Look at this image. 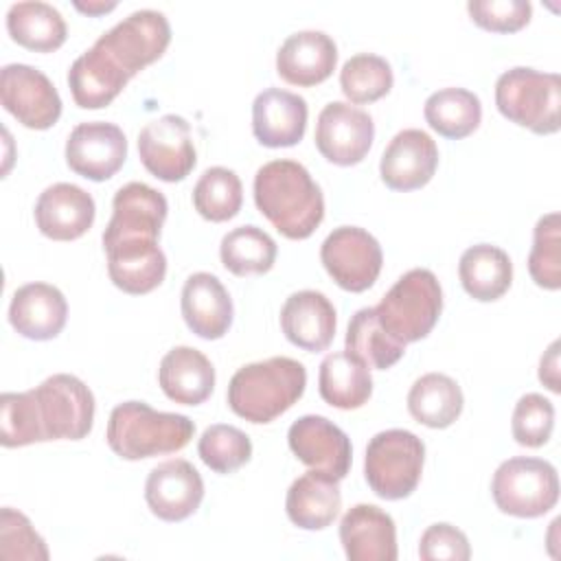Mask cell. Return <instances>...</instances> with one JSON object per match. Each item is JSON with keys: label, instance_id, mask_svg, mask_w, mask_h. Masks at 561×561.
Wrapping results in <instances>:
<instances>
[{"label": "cell", "instance_id": "obj_32", "mask_svg": "<svg viewBox=\"0 0 561 561\" xmlns=\"http://www.w3.org/2000/svg\"><path fill=\"white\" fill-rule=\"evenodd\" d=\"M7 31L13 42L35 53L57 50L68 35L64 15L48 2H15L7 11Z\"/></svg>", "mask_w": 561, "mask_h": 561}, {"label": "cell", "instance_id": "obj_11", "mask_svg": "<svg viewBox=\"0 0 561 561\" xmlns=\"http://www.w3.org/2000/svg\"><path fill=\"white\" fill-rule=\"evenodd\" d=\"M138 156L153 178L162 182L184 180L197 162L188 121L180 114H164L147 123L138 134Z\"/></svg>", "mask_w": 561, "mask_h": 561}, {"label": "cell", "instance_id": "obj_30", "mask_svg": "<svg viewBox=\"0 0 561 561\" xmlns=\"http://www.w3.org/2000/svg\"><path fill=\"white\" fill-rule=\"evenodd\" d=\"M462 289L480 302L502 298L513 283L511 256L491 243H476L467 248L458 263Z\"/></svg>", "mask_w": 561, "mask_h": 561}, {"label": "cell", "instance_id": "obj_9", "mask_svg": "<svg viewBox=\"0 0 561 561\" xmlns=\"http://www.w3.org/2000/svg\"><path fill=\"white\" fill-rule=\"evenodd\" d=\"M320 261L329 276L346 291L359 294L375 285L383 254L379 241L359 226H340L320 245Z\"/></svg>", "mask_w": 561, "mask_h": 561}, {"label": "cell", "instance_id": "obj_24", "mask_svg": "<svg viewBox=\"0 0 561 561\" xmlns=\"http://www.w3.org/2000/svg\"><path fill=\"white\" fill-rule=\"evenodd\" d=\"M68 318L64 294L48 283H26L13 291L9 305L11 327L26 340L46 342L61 333Z\"/></svg>", "mask_w": 561, "mask_h": 561}, {"label": "cell", "instance_id": "obj_43", "mask_svg": "<svg viewBox=\"0 0 561 561\" xmlns=\"http://www.w3.org/2000/svg\"><path fill=\"white\" fill-rule=\"evenodd\" d=\"M0 559L4 561H46L48 559V548L33 528L31 519L11 508L4 506L0 511Z\"/></svg>", "mask_w": 561, "mask_h": 561}, {"label": "cell", "instance_id": "obj_46", "mask_svg": "<svg viewBox=\"0 0 561 561\" xmlns=\"http://www.w3.org/2000/svg\"><path fill=\"white\" fill-rule=\"evenodd\" d=\"M539 381L552 390V392H561V381H559V340H554L546 353L539 359Z\"/></svg>", "mask_w": 561, "mask_h": 561}, {"label": "cell", "instance_id": "obj_34", "mask_svg": "<svg viewBox=\"0 0 561 561\" xmlns=\"http://www.w3.org/2000/svg\"><path fill=\"white\" fill-rule=\"evenodd\" d=\"M423 114L434 131L460 140L478 129L482 121V103L478 94L467 88H443L427 96Z\"/></svg>", "mask_w": 561, "mask_h": 561}, {"label": "cell", "instance_id": "obj_5", "mask_svg": "<svg viewBox=\"0 0 561 561\" xmlns=\"http://www.w3.org/2000/svg\"><path fill=\"white\" fill-rule=\"evenodd\" d=\"M495 105L500 114L535 134L559 131L561 79L557 72H541L517 66L495 81Z\"/></svg>", "mask_w": 561, "mask_h": 561}, {"label": "cell", "instance_id": "obj_17", "mask_svg": "<svg viewBox=\"0 0 561 561\" xmlns=\"http://www.w3.org/2000/svg\"><path fill=\"white\" fill-rule=\"evenodd\" d=\"M110 280L125 294H149L167 274V256L158 239L121 237L103 241Z\"/></svg>", "mask_w": 561, "mask_h": 561}, {"label": "cell", "instance_id": "obj_35", "mask_svg": "<svg viewBox=\"0 0 561 561\" xmlns=\"http://www.w3.org/2000/svg\"><path fill=\"white\" fill-rule=\"evenodd\" d=\"M344 342L351 355H355L368 368H377V370H386L394 366L405 353V344L397 342L379 324L375 307H364L355 311V316L348 322Z\"/></svg>", "mask_w": 561, "mask_h": 561}, {"label": "cell", "instance_id": "obj_39", "mask_svg": "<svg viewBox=\"0 0 561 561\" xmlns=\"http://www.w3.org/2000/svg\"><path fill=\"white\" fill-rule=\"evenodd\" d=\"M197 454L215 473H234L252 458V440L234 425L215 423L199 436Z\"/></svg>", "mask_w": 561, "mask_h": 561}, {"label": "cell", "instance_id": "obj_29", "mask_svg": "<svg viewBox=\"0 0 561 561\" xmlns=\"http://www.w3.org/2000/svg\"><path fill=\"white\" fill-rule=\"evenodd\" d=\"M158 381L171 401L199 405L215 388V368L202 351L193 346H175L162 357Z\"/></svg>", "mask_w": 561, "mask_h": 561}, {"label": "cell", "instance_id": "obj_10", "mask_svg": "<svg viewBox=\"0 0 561 561\" xmlns=\"http://www.w3.org/2000/svg\"><path fill=\"white\" fill-rule=\"evenodd\" d=\"M171 42V26L164 13L153 9H140L116 22L105 31L96 44L129 75H138L142 68L162 57Z\"/></svg>", "mask_w": 561, "mask_h": 561}, {"label": "cell", "instance_id": "obj_25", "mask_svg": "<svg viewBox=\"0 0 561 561\" xmlns=\"http://www.w3.org/2000/svg\"><path fill=\"white\" fill-rule=\"evenodd\" d=\"M340 541L348 561H394V519L375 504L351 506L340 522Z\"/></svg>", "mask_w": 561, "mask_h": 561}, {"label": "cell", "instance_id": "obj_18", "mask_svg": "<svg viewBox=\"0 0 561 561\" xmlns=\"http://www.w3.org/2000/svg\"><path fill=\"white\" fill-rule=\"evenodd\" d=\"M438 167V147L423 129H401L381 153L379 175L392 191L425 186Z\"/></svg>", "mask_w": 561, "mask_h": 561}, {"label": "cell", "instance_id": "obj_41", "mask_svg": "<svg viewBox=\"0 0 561 561\" xmlns=\"http://www.w3.org/2000/svg\"><path fill=\"white\" fill-rule=\"evenodd\" d=\"M0 443L2 447H24L44 443L33 392H4L0 397Z\"/></svg>", "mask_w": 561, "mask_h": 561}, {"label": "cell", "instance_id": "obj_44", "mask_svg": "<svg viewBox=\"0 0 561 561\" xmlns=\"http://www.w3.org/2000/svg\"><path fill=\"white\" fill-rule=\"evenodd\" d=\"M471 20L493 33H515L530 22L533 4L526 0H469Z\"/></svg>", "mask_w": 561, "mask_h": 561}, {"label": "cell", "instance_id": "obj_20", "mask_svg": "<svg viewBox=\"0 0 561 561\" xmlns=\"http://www.w3.org/2000/svg\"><path fill=\"white\" fill-rule=\"evenodd\" d=\"M307 101L289 90L267 88L252 103V134L272 149L294 147L307 129Z\"/></svg>", "mask_w": 561, "mask_h": 561}, {"label": "cell", "instance_id": "obj_3", "mask_svg": "<svg viewBox=\"0 0 561 561\" xmlns=\"http://www.w3.org/2000/svg\"><path fill=\"white\" fill-rule=\"evenodd\" d=\"M195 423L186 414L158 412L145 401L118 403L107 421V445L123 460L180 451L191 443Z\"/></svg>", "mask_w": 561, "mask_h": 561}, {"label": "cell", "instance_id": "obj_16", "mask_svg": "<svg viewBox=\"0 0 561 561\" xmlns=\"http://www.w3.org/2000/svg\"><path fill=\"white\" fill-rule=\"evenodd\" d=\"M287 443L294 456L311 469L346 478L351 469L353 447L348 436L327 416L305 414L289 425Z\"/></svg>", "mask_w": 561, "mask_h": 561}, {"label": "cell", "instance_id": "obj_27", "mask_svg": "<svg viewBox=\"0 0 561 561\" xmlns=\"http://www.w3.org/2000/svg\"><path fill=\"white\" fill-rule=\"evenodd\" d=\"M129 79L131 77L96 42L81 53L68 70L70 94L83 110H101L110 105Z\"/></svg>", "mask_w": 561, "mask_h": 561}, {"label": "cell", "instance_id": "obj_2", "mask_svg": "<svg viewBox=\"0 0 561 561\" xmlns=\"http://www.w3.org/2000/svg\"><path fill=\"white\" fill-rule=\"evenodd\" d=\"M307 370L298 359L278 355L241 366L228 383L230 410L250 423H270L305 392Z\"/></svg>", "mask_w": 561, "mask_h": 561}, {"label": "cell", "instance_id": "obj_4", "mask_svg": "<svg viewBox=\"0 0 561 561\" xmlns=\"http://www.w3.org/2000/svg\"><path fill=\"white\" fill-rule=\"evenodd\" d=\"M379 324L397 342L423 340L443 311V289L434 272L414 267L405 272L375 307Z\"/></svg>", "mask_w": 561, "mask_h": 561}, {"label": "cell", "instance_id": "obj_12", "mask_svg": "<svg viewBox=\"0 0 561 561\" xmlns=\"http://www.w3.org/2000/svg\"><path fill=\"white\" fill-rule=\"evenodd\" d=\"M2 107L28 129H48L61 116V96L53 81L26 64H7L0 70Z\"/></svg>", "mask_w": 561, "mask_h": 561}, {"label": "cell", "instance_id": "obj_37", "mask_svg": "<svg viewBox=\"0 0 561 561\" xmlns=\"http://www.w3.org/2000/svg\"><path fill=\"white\" fill-rule=\"evenodd\" d=\"M243 186L239 175L226 167L206 169L193 186V206L208 221H228L241 210Z\"/></svg>", "mask_w": 561, "mask_h": 561}, {"label": "cell", "instance_id": "obj_21", "mask_svg": "<svg viewBox=\"0 0 561 561\" xmlns=\"http://www.w3.org/2000/svg\"><path fill=\"white\" fill-rule=\"evenodd\" d=\"M180 307L186 327L204 340L224 337L234 316L228 289L210 272H195L184 280Z\"/></svg>", "mask_w": 561, "mask_h": 561}, {"label": "cell", "instance_id": "obj_40", "mask_svg": "<svg viewBox=\"0 0 561 561\" xmlns=\"http://www.w3.org/2000/svg\"><path fill=\"white\" fill-rule=\"evenodd\" d=\"M530 278L543 289L561 287V217L548 213L537 219L533 232V248L528 254Z\"/></svg>", "mask_w": 561, "mask_h": 561}, {"label": "cell", "instance_id": "obj_28", "mask_svg": "<svg viewBox=\"0 0 561 561\" xmlns=\"http://www.w3.org/2000/svg\"><path fill=\"white\" fill-rule=\"evenodd\" d=\"M340 508V480L318 469L296 478L285 497L287 517L302 530H322L331 526Z\"/></svg>", "mask_w": 561, "mask_h": 561}, {"label": "cell", "instance_id": "obj_26", "mask_svg": "<svg viewBox=\"0 0 561 561\" xmlns=\"http://www.w3.org/2000/svg\"><path fill=\"white\" fill-rule=\"evenodd\" d=\"M337 318L333 302L316 289L294 291L280 309V329L285 337L309 353L324 351L335 335Z\"/></svg>", "mask_w": 561, "mask_h": 561}, {"label": "cell", "instance_id": "obj_47", "mask_svg": "<svg viewBox=\"0 0 561 561\" xmlns=\"http://www.w3.org/2000/svg\"><path fill=\"white\" fill-rule=\"evenodd\" d=\"M75 7H77L81 13L101 15V13H107V11L116 9V2H75Z\"/></svg>", "mask_w": 561, "mask_h": 561}, {"label": "cell", "instance_id": "obj_14", "mask_svg": "<svg viewBox=\"0 0 561 561\" xmlns=\"http://www.w3.org/2000/svg\"><path fill=\"white\" fill-rule=\"evenodd\" d=\"M127 158V138L123 129L105 121L79 123L66 140L68 167L92 182L110 180Z\"/></svg>", "mask_w": 561, "mask_h": 561}, {"label": "cell", "instance_id": "obj_45", "mask_svg": "<svg viewBox=\"0 0 561 561\" xmlns=\"http://www.w3.org/2000/svg\"><path fill=\"white\" fill-rule=\"evenodd\" d=\"M419 557L423 561H467L471 557L469 539L460 528L447 522L432 524L421 535Z\"/></svg>", "mask_w": 561, "mask_h": 561}, {"label": "cell", "instance_id": "obj_19", "mask_svg": "<svg viewBox=\"0 0 561 561\" xmlns=\"http://www.w3.org/2000/svg\"><path fill=\"white\" fill-rule=\"evenodd\" d=\"M35 224L53 241H75L94 224L96 206L88 191L70 182L46 186L35 202Z\"/></svg>", "mask_w": 561, "mask_h": 561}, {"label": "cell", "instance_id": "obj_15", "mask_svg": "<svg viewBox=\"0 0 561 561\" xmlns=\"http://www.w3.org/2000/svg\"><path fill=\"white\" fill-rule=\"evenodd\" d=\"M145 500L158 519L182 522L199 508L204 500V480L188 460L171 458L149 471Z\"/></svg>", "mask_w": 561, "mask_h": 561}, {"label": "cell", "instance_id": "obj_1", "mask_svg": "<svg viewBox=\"0 0 561 561\" xmlns=\"http://www.w3.org/2000/svg\"><path fill=\"white\" fill-rule=\"evenodd\" d=\"M254 204L283 237L294 241L311 237L324 219L322 191L296 160H272L256 171Z\"/></svg>", "mask_w": 561, "mask_h": 561}, {"label": "cell", "instance_id": "obj_13", "mask_svg": "<svg viewBox=\"0 0 561 561\" xmlns=\"http://www.w3.org/2000/svg\"><path fill=\"white\" fill-rule=\"evenodd\" d=\"M318 151L337 167H353L366 158L375 138L373 116L351 103L331 101L316 123Z\"/></svg>", "mask_w": 561, "mask_h": 561}, {"label": "cell", "instance_id": "obj_33", "mask_svg": "<svg viewBox=\"0 0 561 561\" xmlns=\"http://www.w3.org/2000/svg\"><path fill=\"white\" fill-rule=\"evenodd\" d=\"M465 397L460 386L443 373H427L419 377L408 392V410L416 423L445 430L462 412Z\"/></svg>", "mask_w": 561, "mask_h": 561}, {"label": "cell", "instance_id": "obj_38", "mask_svg": "<svg viewBox=\"0 0 561 561\" xmlns=\"http://www.w3.org/2000/svg\"><path fill=\"white\" fill-rule=\"evenodd\" d=\"M394 83L390 64L373 53H359L344 61L340 88L351 103H373L390 92Z\"/></svg>", "mask_w": 561, "mask_h": 561}, {"label": "cell", "instance_id": "obj_36", "mask_svg": "<svg viewBox=\"0 0 561 561\" xmlns=\"http://www.w3.org/2000/svg\"><path fill=\"white\" fill-rule=\"evenodd\" d=\"M276 241L252 224L226 232L219 245L221 263L234 276L270 272L276 261Z\"/></svg>", "mask_w": 561, "mask_h": 561}, {"label": "cell", "instance_id": "obj_7", "mask_svg": "<svg viewBox=\"0 0 561 561\" xmlns=\"http://www.w3.org/2000/svg\"><path fill=\"white\" fill-rule=\"evenodd\" d=\"M491 495L506 515L522 519L541 517L559 502L557 469L543 458H508L493 473Z\"/></svg>", "mask_w": 561, "mask_h": 561}, {"label": "cell", "instance_id": "obj_22", "mask_svg": "<svg viewBox=\"0 0 561 561\" xmlns=\"http://www.w3.org/2000/svg\"><path fill=\"white\" fill-rule=\"evenodd\" d=\"M337 64V46L324 31L291 33L276 53V72L291 85L309 88L329 79Z\"/></svg>", "mask_w": 561, "mask_h": 561}, {"label": "cell", "instance_id": "obj_31", "mask_svg": "<svg viewBox=\"0 0 561 561\" xmlns=\"http://www.w3.org/2000/svg\"><path fill=\"white\" fill-rule=\"evenodd\" d=\"M320 397L340 410H357L373 394L370 368L348 351L329 353L318 373Z\"/></svg>", "mask_w": 561, "mask_h": 561}, {"label": "cell", "instance_id": "obj_8", "mask_svg": "<svg viewBox=\"0 0 561 561\" xmlns=\"http://www.w3.org/2000/svg\"><path fill=\"white\" fill-rule=\"evenodd\" d=\"M44 440H81L94 423V394L75 375L57 373L31 388Z\"/></svg>", "mask_w": 561, "mask_h": 561}, {"label": "cell", "instance_id": "obj_6", "mask_svg": "<svg viewBox=\"0 0 561 561\" xmlns=\"http://www.w3.org/2000/svg\"><path fill=\"white\" fill-rule=\"evenodd\" d=\"M425 445L410 430H383L368 440L364 478L381 500H403L421 482Z\"/></svg>", "mask_w": 561, "mask_h": 561}, {"label": "cell", "instance_id": "obj_42", "mask_svg": "<svg viewBox=\"0 0 561 561\" xmlns=\"http://www.w3.org/2000/svg\"><path fill=\"white\" fill-rule=\"evenodd\" d=\"M554 427V405L539 392L519 397L511 419L513 438L522 447H541L550 440Z\"/></svg>", "mask_w": 561, "mask_h": 561}, {"label": "cell", "instance_id": "obj_23", "mask_svg": "<svg viewBox=\"0 0 561 561\" xmlns=\"http://www.w3.org/2000/svg\"><path fill=\"white\" fill-rule=\"evenodd\" d=\"M112 219L103 232V241L121 237L160 239L162 224L169 213L167 197L145 182H129L114 193Z\"/></svg>", "mask_w": 561, "mask_h": 561}]
</instances>
